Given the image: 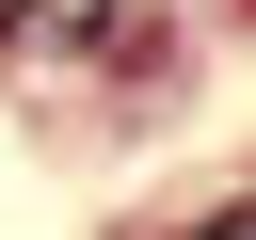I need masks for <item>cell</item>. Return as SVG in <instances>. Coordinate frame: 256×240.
<instances>
[{
  "label": "cell",
  "instance_id": "cell-1",
  "mask_svg": "<svg viewBox=\"0 0 256 240\" xmlns=\"http://www.w3.org/2000/svg\"><path fill=\"white\" fill-rule=\"evenodd\" d=\"M0 32H16V48H96L112 0H0Z\"/></svg>",
  "mask_w": 256,
  "mask_h": 240
}]
</instances>
